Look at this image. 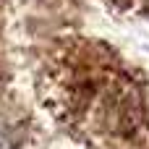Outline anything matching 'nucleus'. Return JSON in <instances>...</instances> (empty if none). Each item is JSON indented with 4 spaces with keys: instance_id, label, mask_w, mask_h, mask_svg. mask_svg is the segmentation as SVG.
I'll list each match as a JSON object with an SVG mask.
<instances>
[{
    "instance_id": "f257e3e1",
    "label": "nucleus",
    "mask_w": 149,
    "mask_h": 149,
    "mask_svg": "<svg viewBox=\"0 0 149 149\" xmlns=\"http://www.w3.org/2000/svg\"><path fill=\"white\" fill-rule=\"evenodd\" d=\"M24 139V126L0 120V149H16Z\"/></svg>"
}]
</instances>
